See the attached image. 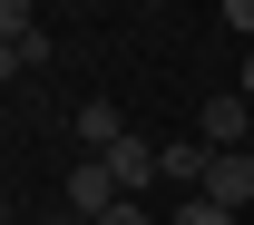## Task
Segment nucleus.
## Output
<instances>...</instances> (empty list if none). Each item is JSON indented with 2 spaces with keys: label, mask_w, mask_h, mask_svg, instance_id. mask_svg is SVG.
Returning a JSON list of instances; mask_svg holds the SVG:
<instances>
[{
  "label": "nucleus",
  "mask_w": 254,
  "mask_h": 225,
  "mask_svg": "<svg viewBox=\"0 0 254 225\" xmlns=\"http://www.w3.org/2000/svg\"><path fill=\"white\" fill-rule=\"evenodd\" d=\"M195 137H205L215 157H225V147H245V137H254V98H245V88H215L205 108H195Z\"/></svg>",
  "instance_id": "obj_1"
},
{
  "label": "nucleus",
  "mask_w": 254,
  "mask_h": 225,
  "mask_svg": "<svg viewBox=\"0 0 254 225\" xmlns=\"http://www.w3.org/2000/svg\"><path fill=\"white\" fill-rule=\"evenodd\" d=\"M205 206H225V216L254 206V147H225V157L205 166Z\"/></svg>",
  "instance_id": "obj_2"
},
{
  "label": "nucleus",
  "mask_w": 254,
  "mask_h": 225,
  "mask_svg": "<svg viewBox=\"0 0 254 225\" xmlns=\"http://www.w3.org/2000/svg\"><path fill=\"white\" fill-rule=\"evenodd\" d=\"M108 176H118V196H147L166 176V147H147V137H118L108 147Z\"/></svg>",
  "instance_id": "obj_3"
},
{
  "label": "nucleus",
  "mask_w": 254,
  "mask_h": 225,
  "mask_svg": "<svg viewBox=\"0 0 254 225\" xmlns=\"http://www.w3.org/2000/svg\"><path fill=\"white\" fill-rule=\"evenodd\" d=\"M205 166H215L205 137H166V186H195V196H205Z\"/></svg>",
  "instance_id": "obj_4"
},
{
  "label": "nucleus",
  "mask_w": 254,
  "mask_h": 225,
  "mask_svg": "<svg viewBox=\"0 0 254 225\" xmlns=\"http://www.w3.org/2000/svg\"><path fill=\"white\" fill-rule=\"evenodd\" d=\"M68 206H78V216H108V206H118V176H108V157H88L78 176H68Z\"/></svg>",
  "instance_id": "obj_5"
},
{
  "label": "nucleus",
  "mask_w": 254,
  "mask_h": 225,
  "mask_svg": "<svg viewBox=\"0 0 254 225\" xmlns=\"http://www.w3.org/2000/svg\"><path fill=\"white\" fill-rule=\"evenodd\" d=\"M78 137H88L98 157H108V147H118V137H127V118H118V108H108V98H88V108H78Z\"/></svg>",
  "instance_id": "obj_6"
},
{
  "label": "nucleus",
  "mask_w": 254,
  "mask_h": 225,
  "mask_svg": "<svg viewBox=\"0 0 254 225\" xmlns=\"http://www.w3.org/2000/svg\"><path fill=\"white\" fill-rule=\"evenodd\" d=\"M39 59H49V49H39V30H30V39H0V69H10V78H20V69H39Z\"/></svg>",
  "instance_id": "obj_7"
},
{
  "label": "nucleus",
  "mask_w": 254,
  "mask_h": 225,
  "mask_svg": "<svg viewBox=\"0 0 254 225\" xmlns=\"http://www.w3.org/2000/svg\"><path fill=\"white\" fill-rule=\"evenodd\" d=\"M39 20H30V0H0V39H30Z\"/></svg>",
  "instance_id": "obj_8"
},
{
  "label": "nucleus",
  "mask_w": 254,
  "mask_h": 225,
  "mask_svg": "<svg viewBox=\"0 0 254 225\" xmlns=\"http://www.w3.org/2000/svg\"><path fill=\"white\" fill-rule=\"evenodd\" d=\"M88 225H157V216H147L137 196H118V206H108V216H88Z\"/></svg>",
  "instance_id": "obj_9"
},
{
  "label": "nucleus",
  "mask_w": 254,
  "mask_h": 225,
  "mask_svg": "<svg viewBox=\"0 0 254 225\" xmlns=\"http://www.w3.org/2000/svg\"><path fill=\"white\" fill-rule=\"evenodd\" d=\"M176 225H235V216H225V206H205V196H195V206H176Z\"/></svg>",
  "instance_id": "obj_10"
},
{
  "label": "nucleus",
  "mask_w": 254,
  "mask_h": 225,
  "mask_svg": "<svg viewBox=\"0 0 254 225\" xmlns=\"http://www.w3.org/2000/svg\"><path fill=\"white\" fill-rule=\"evenodd\" d=\"M225 30H245V39H254V0H225Z\"/></svg>",
  "instance_id": "obj_11"
},
{
  "label": "nucleus",
  "mask_w": 254,
  "mask_h": 225,
  "mask_svg": "<svg viewBox=\"0 0 254 225\" xmlns=\"http://www.w3.org/2000/svg\"><path fill=\"white\" fill-rule=\"evenodd\" d=\"M245 98H254V59H245Z\"/></svg>",
  "instance_id": "obj_12"
}]
</instances>
